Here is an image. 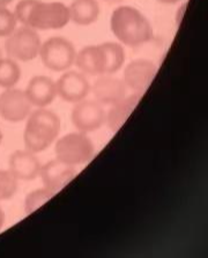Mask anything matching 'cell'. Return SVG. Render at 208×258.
Here are the masks:
<instances>
[{
	"label": "cell",
	"instance_id": "19",
	"mask_svg": "<svg viewBox=\"0 0 208 258\" xmlns=\"http://www.w3.org/2000/svg\"><path fill=\"white\" fill-rule=\"evenodd\" d=\"M54 196L52 191H50L46 187L43 189L34 190L27 195L25 199V212L26 214H31L35 211L40 209L41 206L45 204L46 202H49L51 198Z\"/></svg>",
	"mask_w": 208,
	"mask_h": 258
},
{
	"label": "cell",
	"instance_id": "24",
	"mask_svg": "<svg viewBox=\"0 0 208 258\" xmlns=\"http://www.w3.org/2000/svg\"><path fill=\"white\" fill-rule=\"evenodd\" d=\"M103 2L109 4V5H117V4L123 3L124 0H103Z\"/></svg>",
	"mask_w": 208,
	"mask_h": 258
},
{
	"label": "cell",
	"instance_id": "10",
	"mask_svg": "<svg viewBox=\"0 0 208 258\" xmlns=\"http://www.w3.org/2000/svg\"><path fill=\"white\" fill-rule=\"evenodd\" d=\"M158 66L148 59H135L128 62L123 73L124 84L134 93L143 94L154 80Z\"/></svg>",
	"mask_w": 208,
	"mask_h": 258
},
{
	"label": "cell",
	"instance_id": "7",
	"mask_svg": "<svg viewBox=\"0 0 208 258\" xmlns=\"http://www.w3.org/2000/svg\"><path fill=\"white\" fill-rule=\"evenodd\" d=\"M41 44L42 42L37 31L23 26L10 35L6 40L5 49L12 59L30 61L38 57Z\"/></svg>",
	"mask_w": 208,
	"mask_h": 258
},
{
	"label": "cell",
	"instance_id": "3",
	"mask_svg": "<svg viewBox=\"0 0 208 258\" xmlns=\"http://www.w3.org/2000/svg\"><path fill=\"white\" fill-rule=\"evenodd\" d=\"M110 28L121 44L139 46L154 36L151 22L139 10L132 6H119L112 12Z\"/></svg>",
	"mask_w": 208,
	"mask_h": 258
},
{
	"label": "cell",
	"instance_id": "20",
	"mask_svg": "<svg viewBox=\"0 0 208 258\" xmlns=\"http://www.w3.org/2000/svg\"><path fill=\"white\" fill-rule=\"evenodd\" d=\"M18 181L10 170H0V201H9L17 194Z\"/></svg>",
	"mask_w": 208,
	"mask_h": 258
},
{
	"label": "cell",
	"instance_id": "17",
	"mask_svg": "<svg viewBox=\"0 0 208 258\" xmlns=\"http://www.w3.org/2000/svg\"><path fill=\"white\" fill-rule=\"evenodd\" d=\"M70 11V21L79 26H90L100 18V5L96 0H73Z\"/></svg>",
	"mask_w": 208,
	"mask_h": 258
},
{
	"label": "cell",
	"instance_id": "9",
	"mask_svg": "<svg viewBox=\"0 0 208 258\" xmlns=\"http://www.w3.org/2000/svg\"><path fill=\"white\" fill-rule=\"evenodd\" d=\"M30 101L26 92L9 88L0 94V116L7 122L20 123L31 112Z\"/></svg>",
	"mask_w": 208,
	"mask_h": 258
},
{
	"label": "cell",
	"instance_id": "15",
	"mask_svg": "<svg viewBox=\"0 0 208 258\" xmlns=\"http://www.w3.org/2000/svg\"><path fill=\"white\" fill-rule=\"evenodd\" d=\"M25 92L31 105L37 108L48 107L57 96L56 83L45 76H35L31 78Z\"/></svg>",
	"mask_w": 208,
	"mask_h": 258
},
{
	"label": "cell",
	"instance_id": "5",
	"mask_svg": "<svg viewBox=\"0 0 208 258\" xmlns=\"http://www.w3.org/2000/svg\"><path fill=\"white\" fill-rule=\"evenodd\" d=\"M54 152L57 160L68 166L76 167L90 161L95 148L87 134L73 132L57 140Z\"/></svg>",
	"mask_w": 208,
	"mask_h": 258
},
{
	"label": "cell",
	"instance_id": "11",
	"mask_svg": "<svg viewBox=\"0 0 208 258\" xmlns=\"http://www.w3.org/2000/svg\"><path fill=\"white\" fill-rule=\"evenodd\" d=\"M128 88L123 80L112 77L111 74L99 76L97 79L90 85V92L94 99L102 105L116 104L127 95Z\"/></svg>",
	"mask_w": 208,
	"mask_h": 258
},
{
	"label": "cell",
	"instance_id": "27",
	"mask_svg": "<svg viewBox=\"0 0 208 258\" xmlns=\"http://www.w3.org/2000/svg\"><path fill=\"white\" fill-rule=\"evenodd\" d=\"M3 58V54H2V50H0V59H2Z\"/></svg>",
	"mask_w": 208,
	"mask_h": 258
},
{
	"label": "cell",
	"instance_id": "18",
	"mask_svg": "<svg viewBox=\"0 0 208 258\" xmlns=\"http://www.w3.org/2000/svg\"><path fill=\"white\" fill-rule=\"evenodd\" d=\"M21 78V69L17 60L12 58L0 59V87L13 88Z\"/></svg>",
	"mask_w": 208,
	"mask_h": 258
},
{
	"label": "cell",
	"instance_id": "1",
	"mask_svg": "<svg viewBox=\"0 0 208 258\" xmlns=\"http://www.w3.org/2000/svg\"><path fill=\"white\" fill-rule=\"evenodd\" d=\"M18 22L34 30L61 29L70 22V11L65 4L41 0H21L14 11Z\"/></svg>",
	"mask_w": 208,
	"mask_h": 258
},
{
	"label": "cell",
	"instance_id": "12",
	"mask_svg": "<svg viewBox=\"0 0 208 258\" xmlns=\"http://www.w3.org/2000/svg\"><path fill=\"white\" fill-rule=\"evenodd\" d=\"M57 95L65 102L78 103L85 100L90 93V84L87 77L81 72L66 71L57 80Z\"/></svg>",
	"mask_w": 208,
	"mask_h": 258
},
{
	"label": "cell",
	"instance_id": "4",
	"mask_svg": "<svg viewBox=\"0 0 208 258\" xmlns=\"http://www.w3.org/2000/svg\"><path fill=\"white\" fill-rule=\"evenodd\" d=\"M25 135L26 150L41 153L49 148L59 136L61 122L56 112L45 108H38L27 117Z\"/></svg>",
	"mask_w": 208,
	"mask_h": 258
},
{
	"label": "cell",
	"instance_id": "26",
	"mask_svg": "<svg viewBox=\"0 0 208 258\" xmlns=\"http://www.w3.org/2000/svg\"><path fill=\"white\" fill-rule=\"evenodd\" d=\"M3 138H4L3 132H2V130H0V144H2V142H3Z\"/></svg>",
	"mask_w": 208,
	"mask_h": 258
},
{
	"label": "cell",
	"instance_id": "8",
	"mask_svg": "<svg viewBox=\"0 0 208 258\" xmlns=\"http://www.w3.org/2000/svg\"><path fill=\"white\" fill-rule=\"evenodd\" d=\"M71 119L78 131L89 134L99 130L105 123V111L97 101L85 99L74 105Z\"/></svg>",
	"mask_w": 208,
	"mask_h": 258
},
{
	"label": "cell",
	"instance_id": "23",
	"mask_svg": "<svg viewBox=\"0 0 208 258\" xmlns=\"http://www.w3.org/2000/svg\"><path fill=\"white\" fill-rule=\"evenodd\" d=\"M161 4H166V5H174V4L179 3L180 0H158Z\"/></svg>",
	"mask_w": 208,
	"mask_h": 258
},
{
	"label": "cell",
	"instance_id": "25",
	"mask_svg": "<svg viewBox=\"0 0 208 258\" xmlns=\"http://www.w3.org/2000/svg\"><path fill=\"white\" fill-rule=\"evenodd\" d=\"M12 2H13V0H0V7H6Z\"/></svg>",
	"mask_w": 208,
	"mask_h": 258
},
{
	"label": "cell",
	"instance_id": "13",
	"mask_svg": "<svg viewBox=\"0 0 208 258\" xmlns=\"http://www.w3.org/2000/svg\"><path fill=\"white\" fill-rule=\"evenodd\" d=\"M76 174V168L56 159L42 166L38 176L41 177L44 187L56 195L58 191L72 181Z\"/></svg>",
	"mask_w": 208,
	"mask_h": 258
},
{
	"label": "cell",
	"instance_id": "14",
	"mask_svg": "<svg viewBox=\"0 0 208 258\" xmlns=\"http://www.w3.org/2000/svg\"><path fill=\"white\" fill-rule=\"evenodd\" d=\"M41 162L36 156L28 150H19L12 153L10 158V171L18 179L33 181L38 177L41 170Z\"/></svg>",
	"mask_w": 208,
	"mask_h": 258
},
{
	"label": "cell",
	"instance_id": "16",
	"mask_svg": "<svg viewBox=\"0 0 208 258\" xmlns=\"http://www.w3.org/2000/svg\"><path fill=\"white\" fill-rule=\"evenodd\" d=\"M143 94L133 93L131 95H126L123 100L111 105L108 114H105V122L112 132H118L120 127L126 122L129 115L134 110Z\"/></svg>",
	"mask_w": 208,
	"mask_h": 258
},
{
	"label": "cell",
	"instance_id": "2",
	"mask_svg": "<svg viewBox=\"0 0 208 258\" xmlns=\"http://www.w3.org/2000/svg\"><path fill=\"white\" fill-rule=\"evenodd\" d=\"M125 62L123 45L115 42L85 46L77 53L74 64L85 76H103L118 72Z\"/></svg>",
	"mask_w": 208,
	"mask_h": 258
},
{
	"label": "cell",
	"instance_id": "6",
	"mask_svg": "<svg viewBox=\"0 0 208 258\" xmlns=\"http://www.w3.org/2000/svg\"><path fill=\"white\" fill-rule=\"evenodd\" d=\"M38 56L46 69L53 72H65L74 64L77 51L72 42L56 36L42 43Z\"/></svg>",
	"mask_w": 208,
	"mask_h": 258
},
{
	"label": "cell",
	"instance_id": "21",
	"mask_svg": "<svg viewBox=\"0 0 208 258\" xmlns=\"http://www.w3.org/2000/svg\"><path fill=\"white\" fill-rule=\"evenodd\" d=\"M18 19L14 12L0 7V37H9L17 29Z\"/></svg>",
	"mask_w": 208,
	"mask_h": 258
},
{
	"label": "cell",
	"instance_id": "22",
	"mask_svg": "<svg viewBox=\"0 0 208 258\" xmlns=\"http://www.w3.org/2000/svg\"><path fill=\"white\" fill-rule=\"evenodd\" d=\"M4 224H5V213H4L2 206H0V229L3 228Z\"/></svg>",
	"mask_w": 208,
	"mask_h": 258
}]
</instances>
